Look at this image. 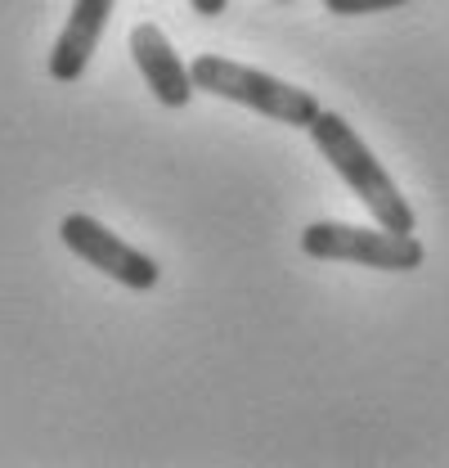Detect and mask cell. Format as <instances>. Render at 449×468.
<instances>
[{
	"instance_id": "7a4b0ae2",
	"label": "cell",
	"mask_w": 449,
	"mask_h": 468,
	"mask_svg": "<svg viewBox=\"0 0 449 468\" xmlns=\"http://www.w3.org/2000/svg\"><path fill=\"white\" fill-rule=\"evenodd\" d=\"M189 77H193V90H207L216 100L243 104V109L270 117V122H283V126H310L315 113H319V100L310 90L287 86V81L261 72V68L234 63L224 55H198L193 68H189Z\"/></svg>"
},
{
	"instance_id": "3957f363",
	"label": "cell",
	"mask_w": 449,
	"mask_h": 468,
	"mask_svg": "<svg viewBox=\"0 0 449 468\" xmlns=\"http://www.w3.org/2000/svg\"><path fill=\"white\" fill-rule=\"evenodd\" d=\"M301 252L315 261H355L369 271H418L427 248L418 234H400L387 226H341V221H315L301 230Z\"/></svg>"
},
{
	"instance_id": "6da1fadb",
	"label": "cell",
	"mask_w": 449,
	"mask_h": 468,
	"mask_svg": "<svg viewBox=\"0 0 449 468\" xmlns=\"http://www.w3.org/2000/svg\"><path fill=\"white\" fill-rule=\"evenodd\" d=\"M310 131V140H315V149L333 163V172L355 189V198L373 212V221L378 226H387V230H400V234H413L418 226V217H413V207L404 203V194H400V185H395L387 167L369 154V144L355 135V126L346 122L341 113H315V122L306 126Z\"/></svg>"
},
{
	"instance_id": "277c9868",
	"label": "cell",
	"mask_w": 449,
	"mask_h": 468,
	"mask_svg": "<svg viewBox=\"0 0 449 468\" xmlns=\"http://www.w3.org/2000/svg\"><path fill=\"white\" fill-rule=\"evenodd\" d=\"M58 239L90 266V271H104L109 280L117 284H126V289H153L158 284V261L149 257V252H140V248H131L126 239H117V234L104 226V221H95L90 212H68L63 221H58Z\"/></svg>"
},
{
	"instance_id": "8992f818",
	"label": "cell",
	"mask_w": 449,
	"mask_h": 468,
	"mask_svg": "<svg viewBox=\"0 0 449 468\" xmlns=\"http://www.w3.org/2000/svg\"><path fill=\"white\" fill-rule=\"evenodd\" d=\"M112 5L117 0H72V14H68L55 50H50V77L55 81H77L86 72V63L99 50V37L109 27Z\"/></svg>"
},
{
	"instance_id": "5b68a950",
	"label": "cell",
	"mask_w": 449,
	"mask_h": 468,
	"mask_svg": "<svg viewBox=\"0 0 449 468\" xmlns=\"http://www.w3.org/2000/svg\"><path fill=\"white\" fill-rule=\"evenodd\" d=\"M131 58H135V68L149 81V90H153L158 104L184 109L193 100V77L180 63L175 46L167 41V32L158 23H135V32H131Z\"/></svg>"
},
{
	"instance_id": "ba28073f",
	"label": "cell",
	"mask_w": 449,
	"mask_h": 468,
	"mask_svg": "<svg viewBox=\"0 0 449 468\" xmlns=\"http://www.w3.org/2000/svg\"><path fill=\"white\" fill-rule=\"evenodd\" d=\"M189 5H193L198 18H221L224 9H229V0H189Z\"/></svg>"
},
{
	"instance_id": "52a82bcc",
	"label": "cell",
	"mask_w": 449,
	"mask_h": 468,
	"mask_svg": "<svg viewBox=\"0 0 449 468\" xmlns=\"http://www.w3.org/2000/svg\"><path fill=\"white\" fill-rule=\"evenodd\" d=\"M409 0H324L329 14H341V18H355V14H382V9H400Z\"/></svg>"
}]
</instances>
